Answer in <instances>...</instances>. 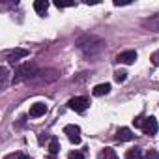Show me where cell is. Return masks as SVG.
Returning a JSON list of instances; mask_svg holds the SVG:
<instances>
[{"mask_svg":"<svg viewBox=\"0 0 159 159\" xmlns=\"http://www.w3.org/2000/svg\"><path fill=\"white\" fill-rule=\"evenodd\" d=\"M49 152H51V155H56V153L60 152V144H58V140H56V139H51V144H49Z\"/></svg>","mask_w":159,"mask_h":159,"instance_id":"obj_15","label":"cell"},{"mask_svg":"<svg viewBox=\"0 0 159 159\" xmlns=\"http://www.w3.org/2000/svg\"><path fill=\"white\" fill-rule=\"evenodd\" d=\"M99 159H118V155H116V152L112 148H105V150H101Z\"/></svg>","mask_w":159,"mask_h":159,"instance_id":"obj_14","label":"cell"},{"mask_svg":"<svg viewBox=\"0 0 159 159\" xmlns=\"http://www.w3.org/2000/svg\"><path fill=\"white\" fill-rule=\"evenodd\" d=\"M125 159H142V150L140 148H131L125 152Z\"/></svg>","mask_w":159,"mask_h":159,"instance_id":"obj_13","label":"cell"},{"mask_svg":"<svg viewBox=\"0 0 159 159\" xmlns=\"http://www.w3.org/2000/svg\"><path fill=\"white\" fill-rule=\"evenodd\" d=\"M142 28H146V30H150V32H159V13H155V15L144 19V21H142Z\"/></svg>","mask_w":159,"mask_h":159,"instance_id":"obj_8","label":"cell"},{"mask_svg":"<svg viewBox=\"0 0 159 159\" xmlns=\"http://www.w3.org/2000/svg\"><path fill=\"white\" fill-rule=\"evenodd\" d=\"M79 49L84 51L86 54H98L105 49V41L101 38H96V36H84L77 41Z\"/></svg>","mask_w":159,"mask_h":159,"instance_id":"obj_1","label":"cell"},{"mask_svg":"<svg viewBox=\"0 0 159 159\" xmlns=\"http://www.w3.org/2000/svg\"><path fill=\"white\" fill-rule=\"evenodd\" d=\"M133 124H135V127H140V129H142V124H144V116H137V118L133 120Z\"/></svg>","mask_w":159,"mask_h":159,"instance_id":"obj_21","label":"cell"},{"mask_svg":"<svg viewBox=\"0 0 159 159\" xmlns=\"http://www.w3.org/2000/svg\"><path fill=\"white\" fill-rule=\"evenodd\" d=\"M135 60H137V52L135 51H124V52H120L116 56V62L118 64H125V66L135 64Z\"/></svg>","mask_w":159,"mask_h":159,"instance_id":"obj_7","label":"cell"},{"mask_svg":"<svg viewBox=\"0 0 159 159\" xmlns=\"http://www.w3.org/2000/svg\"><path fill=\"white\" fill-rule=\"evenodd\" d=\"M47 8H49V2H47V0H36V2H34V10H36L39 15H45Z\"/></svg>","mask_w":159,"mask_h":159,"instance_id":"obj_12","label":"cell"},{"mask_svg":"<svg viewBox=\"0 0 159 159\" xmlns=\"http://www.w3.org/2000/svg\"><path fill=\"white\" fill-rule=\"evenodd\" d=\"M4 159H30V157L25 155V153H10V155H6Z\"/></svg>","mask_w":159,"mask_h":159,"instance_id":"obj_19","label":"cell"},{"mask_svg":"<svg viewBox=\"0 0 159 159\" xmlns=\"http://www.w3.org/2000/svg\"><path fill=\"white\" fill-rule=\"evenodd\" d=\"M125 79H127V73H125V71H116V73H114V81H116V83H124Z\"/></svg>","mask_w":159,"mask_h":159,"instance_id":"obj_16","label":"cell"},{"mask_svg":"<svg viewBox=\"0 0 159 159\" xmlns=\"http://www.w3.org/2000/svg\"><path fill=\"white\" fill-rule=\"evenodd\" d=\"M67 159H84V155H83L81 152H69Z\"/></svg>","mask_w":159,"mask_h":159,"instance_id":"obj_20","label":"cell"},{"mask_svg":"<svg viewBox=\"0 0 159 159\" xmlns=\"http://www.w3.org/2000/svg\"><path fill=\"white\" fill-rule=\"evenodd\" d=\"M36 73H38L36 71V66L30 64V62H26V64H23V66L17 67L15 77H13V83H21V81H25V79H32Z\"/></svg>","mask_w":159,"mask_h":159,"instance_id":"obj_2","label":"cell"},{"mask_svg":"<svg viewBox=\"0 0 159 159\" xmlns=\"http://www.w3.org/2000/svg\"><path fill=\"white\" fill-rule=\"evenodd\" d=\"M81 127L79 125H75V124H69V125H66L64 127V135H67V139L73 142V144H81Z\"/></svg>","mask_w":159,"mask_h":159,"instance_id":"obj_4","label":"cell"},{"mask_svg":"<svg viewBox=\"0 0 159 159\" xmlns=\"http://www.w3.org/2000/svg\"><path fill=\"white\" fill-rule=\"evenodd\" d=\"M111 92V84L109 83H103V84H98L94 90H92V94L96 96V98H101V96H107Z\"/></svg>","mask_w":159,"mask_h":159,"instance_id":"obj_11","label":"cell"},{"mask_svg":"<svg viewBox=\"0 0 159 159\" xmlns=\"http://www.w3.org/2000/svg\"><path fill=\"white\" fill-rule=\"evenodd\" d=\"M116 139L120 142H129V140H135V133L129 129V127H120L116 131Z\"/></svg>","mask_w":159,"mask_h":159,"instance_id":"obj_9","label":"cell"},{"mask_svg":"<svg viewBox=\"0 0 159 159\" xmlns=\"http://www.w3.org/2000/svg\"><path fill=\"white\" fill-rule=\"evenodd\" d=\"M0 71H2V88H6V84H8V67L2 66V67H0Z\"/></svg>","mask_w":159,"mask_h":159,"instance_id":"obj_17","label":"cell"},{"mask_svg":"<svg viewBox=\"0 0 159 159\" xmlns=\"http://www.w3.org/2000/svg\"><path fill=\"white\" fill-rule=\"evenodd\" d=\"M30 52L26 51V49H13V51H8L6 52V58H8V62H11V64H15V62H19L21 58H26Z\"/></svg>","mask_w":159,"mask_h":159,"instance_id":"obj_6","label":"cell"},{"mask_svg":"<svg viewBox=\"0 0 159 159\" xmlns=\"http://www.w3.org/2000/svg\"><path fill=\"white\" fill-rule=\"evenodd\" d=\"M45 112H47V105H45V103H36V105L30 107V116H32V118H39V116H43Z\"/></svg>","mask_w":159,"mask_h":159,"instance_id":"obj_10","label":"cell"},{"mask_svg":"<svg viewBox=\"0 0 159 159\" xmlns=\"http://www.w3.org/2000/svg\"><path fill=\"white\" fill-rule=\"evenodd\" d=\"M142 159H159V152L157 150H148V153Z\"/></svg>","mask_w":159,"mask_h":159,"instance_id":"obj_18","label":"cell"},{"mask_svg":"<svg viewBox=\"0 0 159 159\" xmlns=\"http://www.w3.org/2000/svg\"><path fill=\"white\" fill-rule=\"evenodd\" d=\"M152 62H153V66H159V54H157V52L152 56Z\"/></svg>","mask_w":159,"mask_h":159,"instance_id":"obj_22","label":"cell"},{"mask_svg":"<svg viewBox=\"0 0 159 159\" xmlns=\"http://www.w3.org/2000/svg\"><path fill=\"white\" fill-rule=\"evenodd\" d=\"M88 105H90V101H88V98H84V96H77V98H71V99L67 101V107H69L71 111H75V112H84V111L88 109Z\"/></svg>","mask_w":159,"mask_h":159,"instance_id":"obj_3","label":"cell"},{"mask_svg":"<svg viewBox=\"0 0 159 159\" xmlns=\"http://www.w3.org/2000/svg\"><path fill=\"white\" fill-rule=\"evenodd\" d=\"M157 54H159V52H157Z\"/></svg>","mask_w":159,"mask_h":159,"instance_id":"obj_23","label":"cell"},{"mask_svg":"<svg viewBox=\"0 0 159 159\" xmlns=\"http://www.w3.org/2000/svg\"><path fill=\"white\" fill-rule=\"evenodd\" d=\"M142 133H144V135H148V137H152V135H155V133H157V120H155L153 116L144 118V124H142Z\"/></svg>","mask_w":159,"mask_h":159,"instance_id":"obj_5","label":"cell"}]
</instances>
